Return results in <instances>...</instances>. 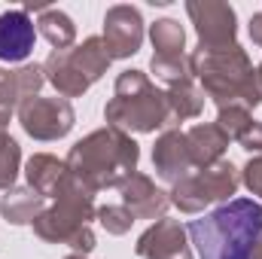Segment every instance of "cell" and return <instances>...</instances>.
Listing matches in <instances>:
<instances>
[{
  "instance_id": "6da1fadb",
  "label": "cell",
  "mask_w": 262,
  "mask_h": 259,
  "mask_svg": "<svg viewBox=\"0 0 262 259\" xmlns=\"http://www.w3.org/2000/svg\"><path fill=\"white\" fill-rule=\"evenodd\" d=\"M198 259H250L262 238V204L253 198H232L186 226Z\"/></svg>"
},
{
  "instance_id": "7a4b0ae2",
  "label": "cell",
  "mask_w": 262,
  "mask_h": 259,
  "mask_svg": "<svg viewBox=\"0 0 262 259\" xmlns=\"http://www.w3.org/2000/svg\"><path fill=\"white\" fill-rule=\"evenodd\" d=\"M189 70H192V79H198V89L204 92V98L216 104V110L229 104H244L253 113L262 104L259 73L247 49L238 43L220 46V49L195 46L189 52Z\"/></svg>"
},
{
  "instance_id": "3957f363",
  "label": "cell",
  "mask_w": 262,
  "mask_h": 259,
  "mask_svg": "<svg viewBox=\"0 0 262 259\" xmlns=\"http://www.w3.org/2000/svg\"><path fill=\"white\" fill-rule=\"evenodd\" d=\"M64 162L70 174L92 192L116 189L131 174H137L140 146L131 134L113 128V125H104V128L85 134L82 140H76Z\"/></svg>"
},
{
  "instance_id": "277c9868",
  "label": "cell",
  "mask_w": 262,
  "mask_h": 259,
  "mask_svg": "<svg viewBox=\"0 0 262 259\" xmlns=\"http://www.w3.org/2000/svg\"><path fill=\"white\" fill-rule=\"evenodd\" d=\"M104 119L125 134H152L162 125H171V110L165 92L149 79V73L128 67L113 82V98L104 107Z\"/></svg>"
},
{
  "instance_id": "5b68a950",
  "label": "cell",
  "mask_w": 262,
  "mask_h": 259,
  "mask_svg": "<svg viewBox=\"0 0 262 259\" xmlns=\"http://www.w3.org/2000/svg\"><path fill=\"white\" fill-rule=\"evenodd\" d=\"M95 217H98L95 192L70 174L61 192L55 195V204L34 220V235L46 244H67L73 253L89 256L98 247V238L89 226Z\"/></svg>"
},
{
  "instance_id": "8992f818",
  "label": "cell",
  "mask_w": 262,
  "mask_h": 259,
  "mask_svg": "<svg viewBox=\"0 0 262 259\" xmlns=\"http://www.w3.org/2000/svg\"><path fill=\"white\" fill-rule=\"evenodd\" d=\"M110 52L101 37H85L70 49H52L43 61L46 82L58 92V98H82L110 67Z\"/></svg>"
},
{
  "instance_id": "52a82bcc",
  "label": "cell",
  "mask_w": 262,
  "mask_h": 259,
  "mask_svg": "<svg viewBox=\"0 0 262 259\" xmlns=\"http://www.w3.org/2000/svg\"><path fill=\"white\" fill-rule=\"evenodd\" d=\"M241 186V168H235L229 159L192 171L189 177H183L180 183L171 186V204L180 213H201L210 204H226L232 201V195Z\"/></svg>"
},
{
  "instance_id": "ba28073f",
  "label": "cell",
  "mask_w": 262,
  "mask_h": 259,
  "mask_svg": "<svg viewBox=\"0 0 262 259\" xmlns=\"http://www.w3.org/2000/svg\"><path fill=\"white\" fill-rule=\"evenodd\" d=\"M18 125L28 137L34 140H61L67 137L73 125H76V113L70 107L67 98H28L21 107H18Z\"/></svg>"
},
{
  "instance_id": "9c48e42d",
  "label": "cell",
  "mask_w": 262,
  "mask_h": 259,
  "mask_svg": "<svg viewBox=\"0 0 262 259\" xmlns=\"http://www.w3.org/2000/svg\"><path fill=\"white\" fill-rule=\"evenodd\" d=\"M186 15L192 18L201 49H220L238 43L235 6L223 0H186Z\"/></svg>"
},
{
  "instance_id": "30bf717a",
  "label": "cell",
  "mask_w": 262,
  "mask_h": 259,
  "mask_svg": "<svg viewBox=\"0 0 262 259\" xmlns=\"http://www.w3.org/2000/svg\"><path fill=\"white\" fill-rule=\"evenodd\" d=\"M110 58H131L143 46V15L131 3H116L104 12V34H101Z\"/></svg>"
},
{
  "instance_id": "8fae6325",
  "label": "cell",
  "mask_w": 262,
  "mask_h": 259,
  "mask_svg": "<svg viewBox=\"0 0 262 259\" xmlns=\"http://www.w3.org/2000/svg\"><path fill=\"white\" fill-rule=\"evenodd\" d=\"M134 253L140 259H192L189 232L180 220L162 217L137 238Z\"/></svg>"
},
{
  "instance_id": "7c38bea8",
  "label": "cell",
  "mask_w": 262,
  "mask_h": 259,
  "mask_svg": "<svg viewBox=\"0 0 262 259\" xmlns=\"http://www.w3.org/2000/svg\"><path fill=\"white\" fill-rule=\"evenodd\" d=\"M43 82H46L43 64H21L18 70L0 67V134H6L12 113H18V107L28 98L40 95Z\"/></svg>"
},
{
  "instance_id": "4fadbf2b",
  "label": "cell",
  "mask_w": 262,
  "mask_h": 259,
  "mask_svg": "<svg viewBox=\"0 0 262 259\" xmlns=\"http://www.w3.org/2000/svg\"><path fill=\"white\" fill-rule=\"evenodd\" d=\"M152 171L159 174V180L165 183H180L183 177H189L195 171L192 156H189V143H186V131H180L177 125L165 128L156 137L152 146Z\"/></svg>"
},
{
  "instance_id": "5bb4252c",
  "label": "cell",
  "mask_w": 262,
  "mask_h": 259,
  "mask_svg": "<svg viewBox=\"0 0 262 259\" xmlns=\"http://www.w3.org/2000/svg\"><path fill=\"white\" fill-rule=\"evenodd\" d=\"M37 25L28 9H6L0 12V61L18 64L34 52Z\"/></svg>"
},
{
  "instance_id": "9a60e30c",
  "label": "cell",
  "mask_w": 262,
  "mask_h": 259,
  "mask_svg": "<svg viewBox=\"0 0 262 259\" xmlns=\"http://www.w3.org/2000/svg\"><path fill=\"white\" fill-rule=\"evenodd\" d=\"M122 204L131 210L134 220H162L171 207V195L156 186V180L149 174H131L128 180L119 186Z\"/></svg>"
},
{
  "instance_id": "2e32d148",
  "label": "cell",
  "mask_w": 262,
  "mask_h": 259,
  "mask_svg": "<svg viewBox=\"0 0 262 259\" xmlns=\"http://www.w3.org/2000/svg\"><path fill=\"white\" fill-rule=\"evenodd\" d=\"M25 177L34 192H40L43 198H55L70 177V168L64 159H58L52 153H34L25 165Z\"/></svg>"
},
{
  "instance_id": "e0dca14e",
  "label": "cell",
  "mask_w": 262,
  "mask_h": 259,
  "mask_svg": "<svg viewBox=\"0 0 262 259\" xmlns=\"http://www.w3.org/2000/svg\"><path fill=\"white\" fill-rule=\"evenodd\" d=\"M186 143H189V156H192L195 171H201V168H210V165L223 162L232 140L223 134V128L216 122H198L186 131Z\"/></svg>"
},
{
  "instance_id": "ac0fdd59",
  "label": "cell",
  "mask_w": 262,
  "mask_h": 259,
  "mask_svg": "<svg viewBox=\"0 0 262 259\" xmlns=\"http://www.w3.org/2000/svg\"><path fill=\"white\" fill-rule=\"evenodd\" d=\"M46 210V198L31 186H12L0 198V217L9 226H34V220Z\"/></svg>"
},
{
  "instance_id": "d6986e66",
  "label": "cell",
  "mask_w": 262,
  "mask_h": 259,
  "mask_svg": "<svg viewBox=\"0 0 262 259\" xmlns=\"http://www.w3.org/2000/svg\"><path fill=\"white\" fill-rule=\"evenodd\" d=\"M168 98V110H171V125L174 122H186V119H198L204 110V92L195 85V79H183L165 89Z\"/></svg>"
},
{
  "instance_id": "ffe728a7",
  "label": "cell",
  "mask_w": 262,
  "mask_h": 259,
  "mask_svg": "<svg viewBox=\"0 0 262 259\" xmlns=\"http://www.w3.org/2000/svg\"><path fill=\"white\" fill-rule=\"evenodd\" d=\"M149 43L156 58H183L186 52V31L177 18H156L149 25Z\"/></svg>"
},
{
  "instance_id": "44dd1931",
  "label": "cell",
  "mask_w": 262,
  "mask_h": 259,
  "mask_svg": "<svg viewBox=\"0 0 262 259\" xmlns=\"http://www.w3.org/2000/svg\"><path fill=\"white\" fill-rule=\"evenodd\" d=\"M37 31H40V37L52 49H70L73 40H76L73 18L67 15L64 9H55V6H46V9L37 12Z\"/></svg>"
},
{
  "instance_id": "7402d4cb",
  "label": "cell",
  "mask_w": 262,
  "mask_h": 259,
  "mask_svg": "<svg viewBox=\"0 0 262 259\" xmlns=\"http://www.w3.org/2000/svg\"><path fill=\"white\" fill-rule=\"evenodd\" d=\"M216 125L223 128V134L229 137V140H244L250 128L256 125V119H253V113L244 107V104H229V107H220V113H216Z\"/></svg>"
},
{
  "instance_id": "603a6c76",
  "label": "cell",
  "mask_w": 262,
  "mask_h": 259,
  "mask_svg": "<svg viewBox=\"0 0 262 259\" xmlns=\"http://www.w3.org/2000/svg\"><path fill=\"white\" fill-rule=\"evenodd\" d=\"M18 171H21V146L6 131V134H0V192H9L15 186Z\"/></svg>"
},
{
  "instance_id": "cb8c5ba5",
  "label": "cell",
  "mask_w": 262,
  "mask_h": 259,
  "mask_svg": "<svg viewBox=\"0 0 262 259\" xmlns=\"http://www.w3.org/2000/svg\"><path fill=\"white\" fill-rule=\"evenodd\" d=\"M149 73L165 82V85H174V82H183V79H192V70H189V55L183 58H149Z\"/></svg>"
},
{
  "instance_id": "d4e9b609",
  "label": "cell",
  "mask_w": 262,
  "mask_h": 259,
  "mask_svg": "<svg viewBox=\"0 0 262 259\" xmlns=\"http://www.w3.org/2000/svg\"><path fill=\"white\" fill-rule=\"evenodd\" d=\"M95 220L101 223V229L107 235H125L134 226V217H131V210L125 204H104V207H98Z\"/></svg>"
},
{
  "instance_id": "484cf974",
  "label": "cell",
  "mask_w": 262,
  "mask_h": 259,
  "mask_svg": "<svg viewBox=\"0 0 262 259\" xmlns=\"http://www.w3.org/2000/svg\"><path fill=\"white\" fill-rule=\"evenodd\" d=\"M241 183L250 189V195L262 198V156H253L241 168Z\"/></svg>"
},
{
  "instance_id": "4316f807",
  "label": "cell",
  "mask_w": 262,
  "mask_h": 259,
  "mask_svg": "<svg viewBox=\"0 0 262 259\" xmlns=\"http://www.w3.org/2000/svg\"><path fill=\"white\" fill-rule=\"evenodd\" d=\"M241 146H244L247 153H256V156H262V122H256V125L250 128V134L241 140Z\"/></svg>"
},
{
  "instance_id": "83f0119b",
  "label": "cell",
  "mask_w": 262,
  "mask_h": 259,
  "mask_svg": "<svg viewBox=\"0 0 262 259\" xmlns=\"http://www.w3.org/2000/svg\"><path fill=\"white\" fill-rule=\"evenodd\" d=\"M250 40H253L256 46H262V9L250 15Z\"/></svg>"
},
{
  "instance_id": "f1b7e54d",
  "label": "cell",
  "mask_w": 262,
  "mask_h": 259,
  "mask_svg": "<svg viewBox=\"0 0 262 259\" xmlns=\"http://www.w3.org/2000/svg\"><path fill=\"white\" fill-rule=\"evenodd\" d=\"M250 259H262V238L256 241V247H253V256H250Z\"/></svg>"
},
{
  "instance_id": "f546056e",
  "label": "cell",
  "mask_w": 262,
  "mask_h": 259,
  "mask_svg": "<svg viewBox=\"0 0 262 259\" xmlns=\"http://www.w3.org/2000/svg\"><path fill=\"white\" fill-rule=\"evenodd\" d=\"M64 259H89V256H82V253H70V256H64Z\"/></svg>"
},
{
  "instance_id": "4dcf8cb0",
  "label": "cell",
  "mask_w": 262,
  "mask_h": 259,
  "mask_svg": "<svg viewBox=\"0 0 262 259\" xmlns=\"http://www.w3.org/2000/svg\"><path fill=\"white\" fill-rule=\"evenodd\" d=\"M256 73H259V82H262V64H256Z\"/></svg>"
}]
</instances>
